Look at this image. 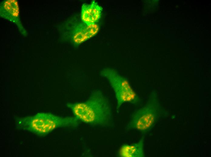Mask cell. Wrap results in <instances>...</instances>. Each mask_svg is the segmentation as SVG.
Segmentation results:
<instances>
[{"mask_svg":"<svg viewBox=\"0 0 211 157\" xmlns=\"http://www.w3.org/2000/svg\"><path fill=\"white\" fill-rule=\"evenodd\" d=\"M75 117L84 123L95 126H111L113 119L109 101L99 90L92 92L86 101L68 103Z\"/></svg>","mask_w":211,"mask_h":157,"instance_id":"cell-1","label":"cell"},{"mask_svg":"<svg viewBox=\"0 0 211 157\" xmlns=\"http://www.w3.org/2000/svg\"><path fill=\"white\" fill-rule=\"evenodd\" d=\"M16 120L19 129L40 136H44L57 128L75 127L79 124V120L75 117H62L51 113H39L33 116L17 118Z\"/></svg>","mask_w":211,"mask_h":157,"instance_id":"cell-2","label":"cell"},{"mask_svg":"<svg viewBox=\"0 0 211 157\" xmlns=\"http://www.w3.org/2000/svg\"><path fill=\"white\" fill-rule=\"evenodd\" d=\"M168 115L160 103L156 91L153 90L145 105L132 114L125 129L146 133L152 129L161 118Z\"/></svg>","mask_w":211,"mask_h":157,"instance_id":"cell-3","label":"cell"},{"mask_svg":"<svg viewBox=\"0 0 211 157\" xmlns=\"http://www.w3.org/2000/svg\"><path fill=\"white\" fill-rule=\"evenodd\" d=\"M100 75L107 80L114 91L117 110L125 103L136 105L140 103V98L128 80L116 70L110 68L104 69L101 71Z\"/></svg>","mask_w":211,"mask_h":157,"instance_id":"cell-4","label":"cell"},{"mask_svg":"<svg viewBox=\"0 0 211 157\" xmlns=\"http://www.w3.org/2000/svg\"><path fill=\"white\" fill-rule=\"evenodd\" d=\"M102 11V8L95 1L89 4L84 3L82 7L81 19L88 25L97 23L101 17Z\"/></svg>","mask_w":211,"mask_h":157,"instance_id":"cell-5","label":"cell"},{"mask_svg":"<svg viewBox=\"0 0 211 157\" xmlns=\"http://www.w3.org/2000/svg\"><path fill=\"white\" fill-rule=\"evenodd\" d=\"M144 137H143L135 143L122 145L118 151V156L120 157H144Z\"/></svg>","mask_w":211,"mask_h":157,"instance_id":"cell-6","label":"cell"},{"mask_svg":"<svg viewBox=\"0 0 211 157\" xmlns=\"http://www.w3.org/2000/svg\"><path fill=\"white\" fill-rule=\"evenodd\" d=\"M99 26L97 23L89 25H81L75 30L73 35V41L77 44H79L92 37L98 32Z\"/></svg>","mask_w":211,"mask_h":157,"instance_id":"cell-7","label":"cell"},{"mask_svg":"<svg viewBox=\"0 0 211 157\" xmlns=\"http://www.w3.org/2000/svg\"><path fill=\"white\" fill-rule=\"evenodd\" d=\"M1 11L4 13L2 16L14 22L18 21L19 8L17 2L15 0H7L2 4Z\"/></svg>","mask_w":211,"mask_h":157,"instance_id":"cell-8","label":"cell"}]
</instances>
